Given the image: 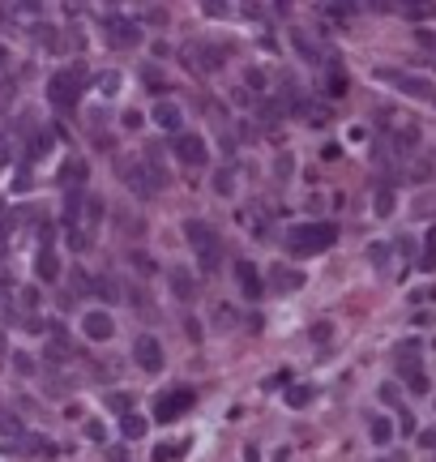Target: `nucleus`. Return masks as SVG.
<instances>
[{
	"label": "nucleus",
	"instance_id": "f257e3e1",
	"mask_svg": "<svg viewBox=\"0 0 436 462\" xmlns=\"http://www.w3.org/2000/svg\"><path fill=\"white\" fill-rule=\"evenodd\" d=\"M184 240H189V248L197 253L201 270H205V274H214L218 262H223V244H218V236H214V227H210V223H201V219H189V223H184Z\"/></svg>",
	"mask_w": 436,
	"mask_h": 462
},
{
	"label": "nucleus",
	"instance_id": "f03ea898",
	"mask_svg": "<svg viewBox=\"0 0 436 462\" xmlns=\"http://www.w3.org/2000/svg\"><path fill=\"white\" fill-rule=\"evenodd\" d=\"M333 240H338V227L333 223H299L287 231V248L295 257H308V253H325Z\"/></svg>",
	"mask_w": 436,
	"mask_h": 462
},
{
	"label": "nucleus",
	"instance_id": "7ed1b4c3",
	"mask_svg": "<svg viewBox=\"0 0 436 462\" xmlns=\"http://www.w3.org/2000/svg\"><path fill=\"white\" fill-rule=\"evenodd\" d=\"M120 176H124V185L133 189L141 201L159 197V193H163V185H167V176L159 171V163H150V159H141V163H133V167H120Z\"/></svg>",
	"mask_w": 436,
	"mask_h": 462
},
{
	"label": "nucleus",
	"instance_id": "20e7f679",
	"mask_svg": "<svg viewBox=\"0 0 436 462\" xmlns=\"http://www.w3.org/2000/svg\"><path fill=\"white\" fill-rule=\"evenodd\" d=\"M82 82H86V65H73L69 73H56V77L47 82V99L56 103V108L69 112V108H77V99H82V90H77Z\"/></svg>",
	"mask_w": 436,
	"mask_h": 462
},
{
	"label": "nucleus",
	"instance_id": "39448f33",
	"mask_svg": "<svg viewBox=\"0 0 436 462\" xmlns=\"http://www.w3.org/2000/svg\"><path fill=\"white\" fill-rule=\"evenodd\" d=\"M193 390H171V394H159L154 398V420H163V424H171V420H180L184 411L193 407Z\"/></svg>",
	"mask_w": 436,
	"mask_h": 462
},
{
	"label": "nucleus",
	"instance_id": "423d86ee",
	"mask_svg": "<svg viewBox=\"0 0 436 462\" xmlns=\"http://www.w3.org/2000/svg\"><path fill=\"white\" fill-rule=\"evenodd\" d=\"M171 154L184 167H197V163H205V154H210V146H205V137L201 133H175V142H171Z\"/></svg>",
	"mask_w": 436,
	"mask_h": 462
},
{
	"label": "nucleus",
	"instance_id": "0eeeda50",
	"mask_svg": "<svg viewBox=\"0 0 436 462\" xmlns=\"http://www.w3.org/2000/svg\"><path fill=\"white\" fill-rule=\"evenodd\" d=\"M133 364L141 373H159L163 368V347H159L154 334H137V339H133Z\"/></svg>",
	"mask_w": 436,
	"mask_h": 462
},
{
	"label": "nucleus",
	"instance_id": "6e6552de",
	"mask_svg": "<svg viewBox=\"0 0 436 462\" xmlns=\"http://www.w3.org/2000/svg\"><path fill=\"white\" fill-rule=\"evenodd\" d=\"M103 31H107V39L116 43V47H137L141 43V26L137 22H128V17H103Z\"/></svg>",
	"mask_w": 436,
	"mask_h": 462
},
{
	"label": "nucleus",
	"instance_id": "1a4fd4ad",
	"mask_svg": "<svg viewBox=\"0 0 436 462\" xmlns=\"http://www.w3.org/2000/svg\"><path fill=\"white\" fill-rule=\"evenodd\" d=\"M167 287L180 304H193L197 300V274L189 266H167Z\"/></svg>",
	"mask_w": 436,
	"mask_h": 462
},
{
	"label": "nucleus",
	"instance_id": "9d476101",
	"mask_svg": "<svg viewBox=\"0 0 436 462\" xmlns=\"http://www.w3.org/2000/svg\"><path fill=\"white\" fill-rule=\"evenodd\" d=\"M236 282H240V296H244V300H261V296H265L261 270H256L248 257H240V262H236Z\"/></svg>",
	"mask_w": 436,
	"mask_h": 462
},
{
	"label": "nucleus",
	"instance_id": "9b49d317",
	"mask_svg": "<svg viewBox=\"0 0 436 462\" xmlns=\"http://www.w3.org/2000/svg\"><path fill=\"white\" fill-rule=\"evenodd\" d=\"M381 82H394L402 86L410 99H432V82H424V77H410V73H398V69H376Z\"/></svg>",
	"mask_w": 436,
	"mask_h": 462
},
{
	"label": "nucleus",
	"instance_id": "f8f14e48",
	"mask_svg": "<svg viewBox=\"0 0 436 462\" xmlns=\"http://www.w3.org/2000/svg\"><path fill=\"white\" fill-rule=\"evenodd\" d=\"M82 334H86L90 343H107L112 334H116L112 313H98V308H94V313H86V317H82Z\"/></svg>",
	"mask_w": 436,
	"mask_h": 462
},
{
	"label": "nucleus",
	"instance_id": "ddd939ff",
	"mask_svg": "<svg viewBox=\"0 0 436 462\" xmlns=\"http://www.w3.org/2000/svg\"><path fill=\"white\" fill-rule=\"evenodd\" d=\"M189 69H197V73H214V69H223L218 47H210V43H193V47H189Z\"/></svg>",
	"mask_w": 436,
	"mask_h": 462
},
{
	"label": "nucleus",
	"instance_id": "4468645a",
	"mask_svg": "<svg viewBox=\"0 0 436 462\" xmlns=\"http://www.w3.org/2000/svg\"><path fill=\"white\" fill-rule=\"evenodd\" d=\"M86 176H90V163L86 159H64L56 180H60V189H82L86 185Z\"/></svg>",
	"mask_w": 436,
	"mask_h": 462
},
{
	"label": "nucleus",
	"instance_id": "2eb2a0df",
	"mask_svg": "<svg viewBox=\"0 0 436 462\" xmlns=\"http://www.w3.org/2000/svg\"><path fill=\"white\" fill-rule=\"evenodd\" d=\"M120 432H124V441H141V436H146V416L124 411V416H120Z\"/></svg>",
	"mask_w": 436,
	"mask_h": 462
},
{
	"label": "nucleus",
	"instance_id": "dca6fc26",
	"mask_svg": "<svg viewBox=\"0 0 436 462\" xmlns=\"http://www.w3.org/2000/svg\"><path fill=\"white\" fill-rule=\"evenodd\" d=\"M64 240H69V248H73V253H86V248L94 244L90 227H82V223H69V227H64Z\"/></svg>",
	"mask_w": 436,
	"mask_h": 462
},
{
	"label": "nucleus",
	"instance_id": "f3484780",
	"mask_svg": "<svg viewBox=\"0 0 436 462\" xmlns=\"http://www.w3.org/2000/svg\"><path fill=\"white\" fill-rule=\"evenodd\" d=\"M35 270H39L43 282H56V278H60V257L51 253V248H43V253H39V262H35Z\"/></svg>",
	"mask_w": 436,
	"mask_h": 462
},
{
	"label": "nucleus",
	"instance_id": "a211bd4d",
	"mask_svg": "<svg viewBox=\"0 0 436 462\" xmlns=\"http://www.w3.org/2000/svg\"><path fill=\"white\" fill-rule=\"evenodd\" d=\"M154 124L167 128V133H180V108L175 103H159V108H154Z\"/></svg>",
	"mask_w": 436,
	"mask_h": 462
},
{
	"label": "nucleus",
	"instance_id": "6ab92c4d",
	"mask_svg": "<svg viewBox=\"0 0 436 462\" xmlns=\"http://www.w3.org/2000/svg\"><path fill=\"white\" fill-rule=\"evenodd\" d=\"M94 296H98L103 304H116V300H124V296H120V282H116L112 274H98V278H94Z\"/></svg>",
	"mask_w": 436,
	"mask_h": 462
},
{
	"label": "nucleus",
	"instance_id": "aec40b11",
	"mask_svg": "<svg viewBox=\"0 0 436 462\" xmlns=\"http://www.w3.org/2000/svg\"><path fill=\"white\" fill-rule=\"evenodd\" d=\"M398 9H402L406 17L424 22V17H436V0H398Z\"/></svg>",
	"mask_w": 436,
	"mask_h": 462
},
{
	"label": "nucleus",
	"instance_id": "412c9836",
	"mask_svg": "<svg viewBox=\"0 0 436 462\" xmlns=\"http://www.w3.org/2000/svg\"><path fill=\"white\" fill-rule=\"evenodd\" d=\"M0 436H9V441L26 436V424H21V416H13L9 407H0Z\"/></svg>",
	"mask_w": 436,
	"mask_h": 462
},
{
	"label": "nucleus",
	"instance_id": "4be33fe9",
	"mask_svg": "<svg viewBox=\"0 0 436 462\" xmlns=\"http://www.w3.org/2000/svg\"><path fill=\"white\" fill-rule=\"evenodd\" d=\"M270 287H278V291H295V287H304V274H295V270H274L270 274Z\"/></svg>",
	"mask_w": 436,
	"mask_h": 462
},
{
	"label": "nucleus",
	"instance_id": "5701e85b",
	"mask_svg": "<svg viewBox=\"0 0 436 462\" xmlns=\"http://www.w3.org/2000/svg\"><path fill=\"white\" fill-rule=\"evenodd\" d=\"M347 86H351V82H347V73H342L338 65H329V73H325V94H329V99H342Z\"/></svg>",
	"mask_w": 436,
	"mask_h": 462
},
{
	"label": "nucleus",
	"instance_id": "b1692460",
	"mask_svg": "<svg viewBox=\"0 0 436 462\" xmlns=\"http://www.w3.org/2000/svg\"><path fill=\"white\" fill-rule=\"evenodd\" d=\"M291 43H295V51H299V56H304L308 65H317V60H321V51H317V43H313V39H308L304 31H295V35H291Z\"/></svg>",
	"mask_w": 436,
	"mask_h": 462
},
{
	"label": "nucleus",
	"instance_id": "393cba45",
	"mask_svg": "<svg viewBox=\"0 0 436 462\" xmlns=\"http://www.w3.org/2000/svg\"><path fill=\"white\" fill-rule=\"evenodd\" d=\"M214 193H218V197L236 193V167H218V171H214Z\"/></svg>",
	"mask_w": 436,
	"mask_h": 462
},
{
	"label": "nucleus",
	"instance_id": "a878e982",
	"mask_svg": "<svg viewBox=\"0 0 436 462\" xmlns=\"http://www.w3.org/2000/svg\"><path fill=\"white\" fill-rule=\"evenodd\" d=\"M368 432H372V441H376V445H390V441H394V424L385 420V416H376V420L368 424Z\"/></svg>",
	"mask_w": 436,
	"mask_h": 462
},
{
	"label": "nucleus",
	"instance_id": "bb28decb",
	"mask_svg": "<svg viewBox=\"0 0 436 462\" xmlns=\"http://www.w3.org/2000/svg\"><path fill=\"white\" fill-rule=\"evenodd\" d=\"M128 262H133V270H137V274H154V270H159V266H154V257H150V253H141V248H137V253H128Z\"/></svg>",
	"mask_w": 436,
	"mask_h": 462
},
{
	"label": "nucleus",
	"instance_id": "cd10ccee",
	"mask_svg": "<svg viewBox=\"0 0 436 462\" xmlns=\"http://www.w3.org/2000/svg\"><path fill=\"white\" fill-rule=\"evenodd\" d=\"M308 398H313V390H308V385H291V390H287V402H291V407H304Z\"/></svg>",
	"mask_w": 436,
	"mask_h": 462
},
{
	"label": "nucleus",
	"instance_id": "c85d7f7f",
	"mask_svg": "<svg viewBox=\"0 0 436 462\" xmlns=\"http://www.w3.org/2000/svg\"><path fill=\"white\" fill-rule=\"evenodd\" d=\"M107 407H112V411H120V416H124V411H133V398L116 390V394H107Z\"/></svg>",
	"mask_w": 436,
	"mask_h": 462
},
{
	"label": "nucleus",
	"instance_id": "c756f323",
	"mask_svg": "<svg viewBox=\"0 0 436 462\" xmlns=\"http://www.w3.org/2000/svg\"><path fill=\"white\" fill-rule=\"evenodd\" d=\"M47 359H69V343L64 339H51L47 343Z\"/></svg>",
	"mask_w": 436,
	"mask_h": 462
},
{
	"label": "nucleus",
	"instance_id": "7c9ffc66",
	"mask_svg": "<svg viewBox=\"0 0 436 462\" xmlns=\"http://www.w3.org/2000/svg\"><path fill=\"white\" fill-rule=\"evenodd\" d=\"M98 86H103V94L112 99V94L120 90V73H103V77H98Z\"/></svg>",
	"mask_w": 436,
	"mask_h": 462
},
{
	"label": "nucleus",
	"instance_id": "2f4dec72",
	"mask_svg": "<svg viewBox=\"0 0 436 462\" xmlns=\"http://www.w3.org/2000/svg\"><path fill=\"white\" fill-rule=\"evenodd\" d=\"M385 257H390V244H368V262L372 266H385Z\"/></svg>",
	"mask_w": 436,
	"mask_h": 462
},
{
	"label": "nucleus",
	"instance_id": "473e14b6",
	"mask_svg": "<svg viewBox=\"0 0 436 462\" xmlns=\"http://www.w3.org/2000/svg\"><path fill=\"white\" fill-rule=\"evenodd\" d=\"M376 214H394V193H390V189H381V197H376Z\"/></svg>",
	"mask_w": 436,
	"mask_h": 462
},
{
	"label": "nucleus",
	"instance_id": "72a5a7b5",
	"mask_svg": "<svg viewBox=\"0 0 436 462\" xmlns=\"http://www.w3.org/2000/svg\"><path fill=\"white\" fill-rule=\"evenodd\" d=\"M82 210H86V219H90V223H98V219H103V201L86 197V205H82Z\"/></svg>",
	"mask_w": 436,
	"mask_h": 462
},
{
	"label": "nucleus",
	"instance_id": "f704fd0d",
	"mask_svg": "<svg viewBox=\"0 0 436 462\" xmlns=\"http://www.w3.org/2000/svg\"><path fill=\"white\" fill-rule=\"evenodd\" d=\"M13 368H17L21 377H30V373H35V364H30V355H13Z\"/></svg>",
	"mask_w": 436,
	"mask_h": 462
},
{
	"label": "nucleus",
	"instance_id": "c9c22d12",
	"mask_svg": "<svg viewBox=\"0 0 436 462\" xmlns=\"http://www.w3.org/2000/svg\"><path fill=\"white\" fill-rule=\"evenodd\" d=\"M86 436H90V441H103V436H107V428H103L98 420H90V424H86Z\"/></svg>",
	"mask_w": 436,
	"mask_h": 462
},
{
	"label": "nucleus",
	"instance_id": "e433bc0d",
	"mask_svg": "<svg viewBox=\"0 0 436 462\" xmlns=\"http://www.w3.org/2000/svg\"><path fill=\"white\" fill-rule=\"evenodd\" d=\"M415 39H419V47H428V51H436V31H419Z\"/></svg>",
	"mask_w": 436,
	"mask_h": 462
},
{
	"label": "nucleus",
	"instance_id": "4c0bfd02",
	"mask_svg": "<svg viewBox=\"0 0 436 462\" xmlns=\"http://www.w3.org/2000/svg\"><path fill=\"white\" fill-rule=\"evenodd\" d=\"M21 308H30V313L39 308V291H35V287H30V291H21Z\"/></svg>",
	"mask_w": 436,
	"mask_h": 462
},
{
	"label": "nucleus",
	"instance_id": "58836bf2",
	"mask_svg": "<svg viewBox=\"0 0 436 462\" xmlns=\"http://www.w3.org/2000/svg\"><path fill=\"white\" fill-rule=\"evenodd\" d=\"M47 150H51V133H39L35 137V154H47Z\"/></svg>",
	"mask_w": 436,
	"mask_h": 462
},
{
	"label": "nucleus",
	"instance_id": "ea45409f",
	"mask_svg": "<svg viewBox=\"0 0 436 462\" xmlns=\"http://www.w3.org/2000/svg\"><path fill=\"white\" fill-rule=\"evenodd\" d=\"M124 128H141V112H124Z\"/></svg>",
	"mask_w": 436,
	"mask_h": 462
},
{
	"label": "nucleus",
	"instance_id": "a19ab883",
	"mask_svg": "<svg viewBox=\"0 0 436 462\" xmlns=\"http://www.w3.org/2000/svg\"><path fill=\"white\" fill-rule=\"evenodd\" d=\"M329 330H333V325H325V321H321V325H313V339H317V343H325V339H329Z\"/></svg>",
	"mask_w": 436,
	"mask_h": 462
},
{
	"label": "nucleus",
	"instance_id": "79ce46f5",
	"mask_svg": "<svg viewBox=\"0 0 436 462\" xmlns=\"http://www.w3.org/2000/svg\"><path fill=\"white\" fill-rule=\"evenodd\" d=\"M167 458H175V450H167V445H159V450H154V462H167Z\"/></svg>",
	"mask_w": 436,
	"mask_h": 462
},
{
	"label": "nucleus",
	"instance_id": "37998d69",
	"mask_svg": "<svg viewBox=\"0 0 436 462\" xmlns=\"http://www.w3.org/2000/svg\"><path fill=\"white\" fill-rule=\"evenodd\" d=\"M107 458H112V462H128V454H124L120 445H112V450H107Z\"/></svg>",
	"mask_w": 436,
	"mask_h": 462
},
{
	"label": "nucleus",
	"instance_id": "c03bdc74",
	"mask_svg": "<svg viewBox=\"0 0 436 462\" xmlns=\"http://www.w3.org/2000/svg\"><path fill=\"white\" fill-rule=\"evenodd\" d=\"M9 163V142H5V133H0V167Z\"/></svg>",
	"mask_w": 436,
	"mask_h": 462
},
{
	"label": "nucleus",
	"instance_id": "a18cd8bd",
	"mask_svg": "<svg viewBox=\"0 0 436 462\" xmlns=\"http://www.w3.org/2000/svg\"><path fill=\"white\" fill-rule=\"evenodd\" d=\"M227 5H223V0H205V13H223Z\"/></svg>",
	"mask_w": 436,
	"mask_h": 462
},
{
	"label": "nucleus",
	"instance_id": "49530a36",
	"mask_svg": "<svg viewBox=\"0 0 436 462\" xmlns=\"http://www.w3.org/2000/svg\"><path fill=\"white\" fill-rule=\"evenodd\" d=\"M21 9L26 13H39V0H21Z\"/></svg>",
	"mask_w": 436,
	"mask_h": 462
},
{
	"label": "nucleus",
	"instance_id": "de8ad7c7",
	"mask_svg": "<svg viewBox=\"0 0 436 462\" xmlns=\"http://www.w3.org/2000/svg\"><path fill=\"white\" fill-rule=\"evenodd\" d=\"M5 65H9V47H5V43H0V69H5Z\"/></svg>",
	"mask_w": 436,
	"mask_h": 462
},
{
	"label": "nucleus",
	"instance_id": "09e8293b",
	"mask_svg": "<svg viewBox=\"0 0 436 462\" xmlns=\"http://www.w3.org/2000/svg\"><path fill=\"white\" fill-rule=\"evenodd\" d=\"M428 248H432V253H436V227H432V231H428Z\"/></svg>",
	"mask_w": 436,
	"mask_h": 462
},
{
	"label": "nucleus",
	"instance_id": "8fccbe9b",
	"mask_svg": "<svg viewBox=\"0 0 436 462\" xmlns=\"http://www.w3.org/2000/svg\"><path fill=\"white\" fill-rule=\"evenodd\" d=\"M9 355V343H5V334H0V359H5Z\"/></svg>",
	"mask_w": 436,
	"mask_h": 462
},
{
	"label": "nucleus",
	"instance_id": "3c124183",
	"mask_svg": "<svg viewBox=\"0 0 436 462\" xmlns=\"http://www.w3.org/2000/svg\"><path fill=\"white\" fill-rule=\"evenodd\" d=\"M0 313H5V296H0Z\"/></svg>",
	"mask_w": 436,
	"mask_h": 462
},
{
	"label": "nucleus",
	"instance_id": "603ef678",
	"mask_svg": "<svg viewBox=\"0 0 436 462\" xmlns=\"http://www.w3.org/2000/svg\"><path fill=\"white\" fill-rule=\"evenodd\" d=\"M0 210H5V197H0Z\"/></svg>",
	"mask_w": 436,
	"mask_h": 462
},
{
	"label": "nucleus",
	"instance_id": "864d4df0",
	"mask_svg": "<svg viewBox=\"0 0 436 462\" xmlns=\"http://www.w3.org/2000/svg\"><path fill=\"white\" fill-rule=\"evenodd\" d=\"M0 253H5V240H0Z\"/></svg>",
	"mask_w": 436,
	"mask_h": 462
},
{
	"label": "nucleus",
	"instance_id": "5fc2aeb1",
	"mask_svg": "<svg viewBox=\"0 0 436 462\" xmlns=\"http://www.w3.org/2000/svg\"><path fill=\"white\" fill-rule=\"evenodd\" d=\"M112 5H116V0H112Z\"/></svg>",
	"mask_w": 436,
	"mask_h": 462
}]
</instances>
